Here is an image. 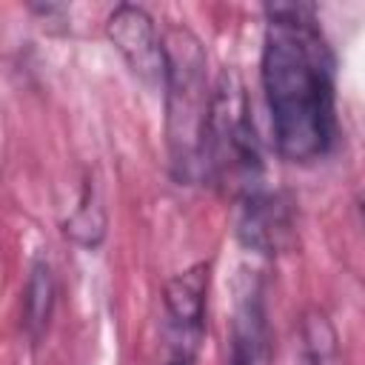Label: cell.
I'll return each mask as SVG.
<instances>
[{"instance_id": "obj_1", "label": "cell", "mask_w": 365, "mask_h": 365, "mask_svg": "<svg viewBox=\"0 0 365 365\" xmlns=\"http://www.w3.org/2000/svg\"><path fill=\"white\" fill-rule=\"evenodd\" d=\"M262 91L277 151L288 163L322 160L336 140L334 54L308 3L265 6Z\"/></svg>"}, {"instance_id": "obj_2", "label": "cell", "mask_w": 365, "mask_h": 365, "mask_svg": "<svg viewBox=\"0 0 365 365\" xmlns=\"http://www.w3.org/2000/svg\"><path fill=\"white\" fill-rule=\"evenodd\" d=\"M165 46V143H168V163L180 182H194L205 177L202 168V148H205V128L211 114V94L208 86V57L200 37L188 26H168L163 34Z\"/></svg>"}, {"instance_id": "obj_3", "label": "cell", "mask_w": 365, "mask_h": 365, "mask_svg": "<svg viewBox=\"0 0 365 365\" xmlns=\"http://www.w3.org/2000/svg\"><path fill=\"white\" fill-rule=\"evenodd\" d=\"M202 168L208 180L220 185H231L240 197L254 188H262L259 143L248 114L242 80L231 68H222L214 83Z\"/></svg>"}, {"instance_id": "obj_4", "label": "cell", "mask_w": 365, "mask_h": 365, "mask_svg": "<svg viewBox=\"0 0 365 365\" xmlns=\"http://www.w3.org/2000/svg\"><path fill=\"white\" fill-rule=\"evenodd\" d=\"M211 265L194 262L191 268L174 274L163 288L165 305V359L197 362V351L205 331V302H208Z\"/></svg>"}, {"instance_id": "obj_5", "label": "cell", "mask_w": 365, "mask_h": 365, "mask_svg": "<svg viewBox=\"0 0 365 365\" xmlns=\"http://www.w3.org/2000/svg\"><path fill=\"white\" fill-rule=\"evenodd\" d=\"M106 37L114 43L131 74L148 86L163 88L165 83V46L157 34L151 14L143 6L120 3L106 20Z\"/></svg>"}, {"instance_id": "obj_6", "label": "cell", "mask_w": 365, "mask_h": 365, "mask_svg": "<svg viewBox=\"0 0 365 365\" xmlns=\"http://www.w3.org/2000/svg\"><path fill=\"white\" fill-rule=\"evenodd\" d=\"M237 237L257 254H277L291 237V211L279 194L254 188L240 197Z\"/></svg>"}, {"instance_id": "obj_7", "label": "cell", "mask_w": 365, "mask_h": 365, "mask_svg": "<svg viewBox=\"0 0 365 365\" xmlns=\"http://www.w3.org/2000/svg\"><path fill=\"white\" fill-rule=\"evenodd\" d=\"M265 339V311L262 291L254 271H240L234 282V311H231V356L228 365H257Z\"/></svg>"}, {"instance_id": "obj_8", "label": "cell", "mask_w": 365, "mask_h": 365, "mask_svg": "<svg viewBox=\"0 0 365 365\" xmlns=\"http://www.w3.org/2000/svg\"><path fill=\"white\" fill-rule=\"evenodd\" d=\"M54 297H57L54 271H51L48 259L37 257L29 265V277L23 285V328L34 342L48 328V319L54 311Z\"/></svg>"}, {"instance_id": "obj_9", "label": "cell", "mask_w": 365, "mask_h": 365, "mask_svg": "<svg viewBox=\"0 0 365 365\" xmlns=\"http://www.w3.org/2000/svg\"><path fill=\"white\" fill-rule=\"evenodd\" d=\"M63 234L71 242L83 245V248H97L103 242V237H106V208L100 205L97 188L91 182L83 185L77 208L63 222Z\"/></svg>"}, {"instance_id": "obj_10", "label": "cell", "mask_w": 365, "mask_h": 365, "mask_svg": "<svg viewBox=\"0 0 365 365\" xmlns=\"http://www.w3.org/2000/svg\"><path fill=\"white\" fill-rule=\"evenodd\" d=\"M299 334H302V351H305L308 365H342L336 331L319 308H308L302 314Z\"/></svg>"}, {"instance_id": "obj_11", "label": "cell", "mask_w": 365, "mask_h": 365, "mask_svg": "<svg viewBox=\"0 0 365 365\" xmlns=\"http://www.w3.org/2000/svg\"><path fill=\"white\" fill-rule=\"evenodd\" d=\"M359 211H362V220H365V194L359 197Z\"/></svg>"}]
</instances>
